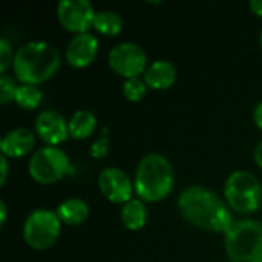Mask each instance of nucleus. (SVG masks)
<instances>
[{
  "label": "nucleus",
  "mask_w": 262,
  "mask_h": 262,
  "mask_svg": "<svg viewBox=\"0 0 262 262\" xmlns=\"http://www.w3.org/2000/svg\"><path fill=\"white\" fill-rule=\"evenodd\" d=\"M177 207L184 221L207 232L226 233L235 221L227 203L204 186L184 189L178 196Z\"/></svg>",
  "instance_id": "obj_1"
},
{
  "label": "nucleus",
  "mask_w": 262,
  "mask_h": 262,
  "mask_svg": "<svg viewBox=\"0 0 262 262\" xmlns=\"http://www.w3.org/2000/svg\"><path fill=\"white\" fill-rule=\"evenodd\" d=\"M58 49L48 41H28L15 51L12 69L21 84H41L60 69Z\"/></svg>",
  "instance_id": "obj_2"
},
{
  "label": "nucleus",
  "mask_w": 262,
  "mask_h": 262,
  "mask_svg": "<svg viewBox=\"0 0 262 262\" xmlns=\"http://www.w3.org/2000/svg\"><path fill=\"white\" fill-rule=\"evenodd\" d=\"M175 173L170 161L160 154L144 155L135 172L134 187L140 200L158 203L166 200L173 190Z\"/></svg>",
  "instance_id": "obj_3"
},
{
  "label": "nucleus",
  "mask_w": 262,
  "mask_h": 262,
  "mask_svg": "<svg viewBox=\"0 0 262 262\" xmlns=\"http://www.w3.org/2000/svg\"><path fill=\"white\" fill-rule=\"evenodd\" d=\"M229 262H262V223L235 220L224 233Z\"/></svg>",
  "instance_id": "obj_4"
},
{
  "label": "nucleus",
  "mask_w": 262,
  "mask_h": 262,
  "mask_svg": "<svg viewBox=\"0 0 262 262\" xmlns=\"http://www.w3.org/2000/svg\"><path fill=\"white\" fill-rule=\"evenodd\" d=\"M224 198L230 210L243 215L255 213L262 203L261 181L249 170H235L224 183Z\"/></svg>",
  "instance_id": "obj_5"
},
{
  "label": "nucleus",
  "mask_w": 262,
  "mask_h": 262,
  "mask_svg": "<svg viewBox=\"0 0 262 262\" xmlns=\"http://www.w3.org/2000/svg\"><path fill=\"white\" fill-rule=\"evenodd\" d=\"M28 170L31 178L41 186L55 184L72 173L69 157L58 146H43L37 149L29 160Z\"/></svg>",
  "instance_id": "obj_6"
},
{
  "label": "nucleus",
  "mask_w": 262,
  "mask_h": 262,
  "mask_svg": "<svg viewBox=\"0 0 262 262\" xmlns=\"http://www.w3.org/2000/svg\"><path fill=\"white\" fill-rule=\"evenodd\" d=\"M61 224L57 212L35 209L23 224V239L34 250H48L57 243Z\"/></svg>",
  "instance_id": "obj_7"
},
{
  "label": "nucleus",
  "mask_w": 262,
  "mask_h": 262,
  "mask_svg": "<svg viewBox=\"0 0 262 262\" xmlns=\"http://www.w3.org/2000/svg\"><path fill=\"white\" fill-rule=\"evenodd\" d=\"M107 63L117 75L126 80L144 75L149 66L147 54L144 52V49L132 41H123L115 45L109 52Z\"/></svg>",
  "instance_id": "obj_8"
},
{
  "label": "nucleus",
  "mask_w": 262,
  "mask_h": 262,
  "mask_svg": "<svg viewBox=\"0 0 262 262\" xmlns=\"http://www.w3.org/2000/svg\"><path fill=\"white\" fill-rule=\"evenodd\" d=\"M95 15L97 12L92 3L88 0H61L57 5V18L60 25L75 35L84 34L94 28Z\"/></svg>",
  "instance_id": "obj_9"
},
{
  "label": "nucleus",
  "mask_w": 262,
  "mask_h": 262,
  "mask_svg": "<svg viewBox=\"0 0 262 262\" xmlns=\"http://www.w3.org/2000/svg\"><path fill=\"white\" fill-rule=\"evenodd\" d=\"M98 187L104 198L114 204H126L134 198V181L118 167H106L98 175Z\"/></svg>",
  "instance_id": "obj_10"
},
{
  "label": "nucleus",
  "mask_w": 262,
  "mask_h": 262,
  "mask_svg": "<svg viewBox=\"0 0 262 262\" xmlns=\"http://www.w3.org/2000/svg\"><path fill=\"white\" fill-rule=\"evenodd\" d=\"M34 127L35 134L41 141L46 143V146H58L69 137L66 118L54 109L40 112L35 118Z\"/></svg>",
  "instance_id": "obj_11"
},
{
  "label": "nucleus",
  "mask_w": 262,
  "mask_h": 262,
  "mask_svg": "<svg viewBox=\"0 0 262 262\" xmlns=\"http://www.w3.org/2000/svg\"><path fill=\"white\" fill-rule=\"evenodd\" d=\"M98 48H100L98 38L91 32L74 35L64 51L66 61L77 69L86 68L97 58Z\"/></svg>",
  "instance_id": "obj_12"
},
{
  "label": "nucleus",
  "mask_w": 262,
  "mask_h": 262,
  "mask_svg": "<svg viewBox=\"0 0 262 262\" xmlns=\"http://www.w3.org/2000/svg\"><path fill=\"white\" fill-rule=\"evenodd\" d=\"M35 147V134L25 127H17L2 138L0 150L6 158H21Z\"/></svg>",
  "instance_id": "obj_13"
},
{
  "label": "nucleus",
  "mask_w": 262,
  "mask_h": 262,
  "mask_svg": "<svg viewBox=\"0 0 262 262\" xmlns=\"http://www.w3.org/2000/svg\"><path fill=\"white\" fill-rule=\"evenodd\" d=\"M143 80L146 81L147 88L155 89V91H164L169 89L170 86H173L175 80H177V68L167 61V60H157L152 61L144 75Z\"/></svg>",
  "instance_id": "obj_14"
},
{
  "label": "nucleus",
  "mask_w": 262,
  "mask_h": 262,
  "mask_svg": "<svg viewBox=\"0 0 262 262\" xmlns=\"http://www.w3.org/2000/svg\"><path fill=\"white\" fill-rule=\"evenodd\" d=\"M57 215L63 224L81 226L89 218V206L80 198H68L57 207Z\"/></svg>",
  "instance_id": "obj_15"
},
{
  "label": "nucleus",
  "mask_w": 262,
  "mask_h": 262,
  "mask_svg": "<svg viewBox=\"0 0 262 262\" xmlns=\"http://www.w3.org/2000/svg\"><path fill=\"white\" fill-rule=\"evenodd\" d=\"M68 127H69V137L71 138L86 140L97 129V117L91 111L80 109L68 120Z\"/></svg>",
  "instance_id": "obj_16"
},
{
  "label": "nucleus",
  "mask_w": 262,
  "mask_h": 262,
  "mask_svg": "<svg viewBox=\"0 0 262 262\" xmlns=\"http://www.w3.org/2000/svg\"><path fill=\"white\" fill-rule=\"evenodd\" d=\"M121 221L127 230H141L147 223V209L143 200L132 198L121 209Z\"/></svg>",
  "instance_id": "obj_17"
},
{
  "label": "nucleus",
  "mask_w": 262,
  "mask_h": 262,
  "mask_svg": "<svg viewBox=\"0 0 262 262\" xmlns=\"http://www.w3.org/2000/svg\"><path fill=\"white\" fill-rule=\"evenodd\" d=\"M123 18L115 11H98L94 20V29L106 37H115L123 31Z\"/></svg>",
  "instance_id": "obj_18"
},
{
  "label": "nucleus",
  "mask_w": 262,
  "mask_h": 262,
  "mask_svg": "<svg viewBox=\"0 0 262 262\" xmlns=\"http://www.w3.org/2000/svg\"><path fill=\"white\" fill-rule=\"evenodd\" d=\"M43 94L35 84H20L15 94V104L25 111H34L41 104Z\"/></svg>",
  "instance_id": "obj_19"
},
{
  "label": "nucleus",
  "mask_w": 262,
  "mask_h": 262,
  "mask_svg": "<svg viewBox=\"0 0 262 262\" xmlns=\"http://www.w3.org/2000/svg\"><path fill=\"white\" fill-rule=\"evenodd\" d=\"M146 92H147V84H146V81L141 77H138V78H129L123 84V94L132 103L141 101L146 97Z\"/></svg>",
  "instance_id": "obj_20"
},
{
  "label": "nucleus",
  "mask_w": 262,
  "mask_h": 262,
  "mask_svg": "<svg viewBox=\"0 0 262 262\" xmlns=\"http://www.w3.org/2000/svg\"><path fill=\"white\" fill-rule=\"evenodd\" d=\"M17 83L12 77H8L6 74L0 77V103L6 104L9 101H14L17 94Z\"/></svg>",
  "instance_id": "obj_21"
},
{
  "label": "nucleus",
  "mask_w": 262,
  "mask_h": 262,
  "mask_svg": "<svg viewBox=\"0 0 262 262\" xmlns=\"http://www.w3.org/2000/svg\"><path fill=\"white\" fill-rule=\"evenodd\" d=\"M14 57H15V52L12 51V46L9 45V41L6 38H2L0 40V72H2V75H5L6 71L12 66Z\"/></svg>",
  "instance_id": "obj_22"
},
{
  "label": "nucleus",
  "mask_w": 262,
  "mask_h": 262,
  "mask_svg": "<svg viewBox=\"0 0 262 262\" xmlns=\"http://www.w3.org/2000/svg\"><path fill=\"white\" fill-rule=\"evenodd\" d=\"M107 150H109V138L107 137H101L98 138L92 146H91V155L94 158H103L107 155Z\"/></svg>",
  "instance_id": "obj_23"
},
{
  "label": "nucleus",
  "mask_w": 262,
  "mask_h": 262,
  "mask_svg": "<svg viewBox=\"0 0 262 262\" xmlns=\"http://www.w3.org/2000/svg\"><path fill=\"white\" fill-rule=\"evenodd\" d=\"M0 186H3L8 178V158L5 155L0 157Z\"/></svg>",
  "instance_id": "obj_24"
},
{
  "label": "nucleus",
  "mask_w": 262,
  "mask_h": 262,
  "mask_svg": "<svg viewBox=\"0 0 262 262\" xmlns=\"http://www.w3.org/2000/svg\"><path fill=\"white\" fill-rule=\"evenodd\" d=\"M253 121H255L256 127L262 130V101L256 104V107L253 111Z\"/></svg>",
  "instance_id": "obj_25"
},
{
  "label": "nucleus",
  "mask_w": 262,
  "mask_h": 262,
  "mask_svg": "<svg viewBox=\"0 0 262 262\" xmlns=\"http://www.w3.org/2000/svg\"><path fill=\"white\" fill-rule=\"evenodd\" d=\"M249 5H250V9L255 15L262 17V0H252Z\"/></svg>",
  "instance_id": "obj_26"
},
{
  "label": "nucleus",
  "mask_w": 262,
  "mask_h": 262,
  "mask_svg": "<svg viewBox=\"0 0 262 262\" xmlns=\"http://www.w3.org/2000/svg\"><path fill=\"white\" fill-rule=\"evenodd\" d=\"M253 157H255V163L262 169V141L256 144L255 152H253Z\"/></svg>",
  "instance_id": "obj_27"
},
{
  "label": "nucleus",
  "mask_w": 262,
  "mask_h": 262,
  "mask_svg": "<svg viewBox=\"0 0 262 262\" xmlns=\"http://www.w3.org/2000/svg\"><path fill=\"white\" fill-rule=\"evenodd\" d=\"M6 204H5V201H0V226L3 227L5 226V223H6Z\"/></svg>",
  "instance_id": "obj_28"
},
{
  "label": "nucleus",
  "mask_w": 262,
  "mask_h": 262,
  "mask_svg": "<svg viewBox=\"0 0 262 262\" xmlns=\"http://www.w3.org/2000/svg\"><path fill=\"white\" fill-rule=\"evenodd\" d=\"M259 45H261V48H262V29H261V34H259Z\"/></svg>",
  "instance_id": "obj_29"
}]
</instances>
